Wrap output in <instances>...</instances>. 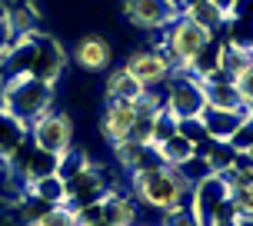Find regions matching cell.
Returning a JSON list of instances; mask_svg holds the SVG:
<instances>
[{
    "mask_svg": "<svg viewBox=\"0 0 253 226\" xmlns=\"http://www.w3.org/2000/svg\"><path fill=\"white\" fill-rule=\"evenodd\" d=\"M233 150H250L253 147V113L247 116V120H240V126L233 130V137L227 140Z\"/></svg>",
    "mask_w": 253,
    "mask_h": 226,
    "instance_id": "cell-30",
    "label": "cell"
},
{
    "mask_svg": "<svg viewBox=\"0 0 253 226\" xmlns=\"http://www.w3.org/2000/svg\"><path fill=\"white\" fill-rule=\"evenodd\" d=\"M37 226H77V220H74V210L70 206H50L37 220Z\"/></svg>",
    "mask_w": 253,
    "mask_h": 226,
    "instance_id": "cell-29",
    "label": "cell"
},
{
    "mask_svg": "<svg viewBox=\"0 0 253 226\" xmlns=\"http://www.w3.org/2000/svg\"><path fill=\"white\" fill-rule=\"evenodd\" d=\"M63 70H67V50H63L53 37L37 34V47H34V60H30V70H27V74L57 87V80L63 76Z\"/></svg>",
    "mask_w": 253,
    "mask_h": 226,
    "instance_id": "cell-10",
    "label": "cell"
},
{
    "mask_svg": "<svg viewBox=\"0 0 253 226\" xmlns=\"http://www.w3.org/2000/svg\"><path fill=\"white\" fill-rule=\"evenodd\" d=\"M74 220H77L80 226L97 223V220H100V203H87V206H77V210H74Z\"/></svg>",
    "mask_w": 253,
    "mask_h": 226,
    "instance_id": "cell-33",
    "label": "cell"
},
{
    "mask_svg": "<svg viewBox=\"0 0 253 226\" xmlns=\"http://www.w3.org/2000/svg\"><path fill=\"white\" fill-rule=\"evenodd\" d=\"M0 107H3V76H0Z\"/></svg>",
    "mask_w": 253,
    "mask_h": 226,
    "instance_id": "cell-39",
    "label": "cell"
},
{
    "mask_svg": "<svg viewBox=\"0 0 253 226\" xmlns=\"http://www.w3.org/2000/svg\"><path fill=\"white\" fill-rule=\"evenodd\" d=\"M3 10H7V7H0V20H3Z\"/></svg>",
    "mask_w": 253,
    "mask_h": 226,
    "instance_id": "cell-40",
    "label": "cell"
},
{
    "mask_svg": "<svg viewBox=\"0 0 253 226\" xmlns=\"http://www.w3.org/2000/svg\"><path fill=\"white\" fill-rule=\"evenodd\" d=\"M30 193H37L40 200H47L50 206H63L67 203V183H63L57 173L50 176H40V180H34V183H24Z\"/></svg>",
    "mask_w": 253,
    "mask_h": 226,
    "instance_id": "cell-22",
    "label": "cell"
},
{
    "mask_svg": "<svg viewBox=\"0 0 253 226\" xmlns=\"http://www.w3.org/2000/svg\"><path fill=\"white\" fill-rule=\"evenodd\" d=\"M180 3V10H183V7H190V3H197V0H177Z\"/></svg>",
    "mask_w": 253,
    "mask_h": 226,
    "instance_id": "cell-38",
    "label": "cell"
},
{
    "mask_svg": "<svg viewBox=\"0 0 253 226\" xmlns=\"http://www.w3.org/2000/svg\"><path fill=\"white\" fill-rule=\"evenodd\" d=\"M237 90H240L243 103H247V107H250V113H253V63L243 70L240 76H237Z\"/></svg>",
    "mask_w": 253,
    "mask_h": 226,
    "instance_id": "cell-32",
    "label": "cell"
},
{
    "mask_svg": "<svg viewBox=\"0 0 253 226\" xmlns=\"http://www.w3.org/2000/svg\"><path fill=\"white\" fill-rule=\"evenodd\" d=\"M133 116H137L133 103H126V100H107V107H103V116H100L103 137L110 140V143H117V140H126L130 126H133Z\"/></svg>",
    "mask_w": 253,
    "mask_h": 226,
    "instance_id": "cell-14",
    "label": "cell"
},
{
    "mask_svg": "<svg viewBox=\"0 0 253 226\" xmlns=\"http://www.w3.org/2000/svg\"><path fill=\"white\" fill-rule=\"evenodd\" d=\"M190 187H193V183H190L187 176L180 173L177 166H167V163L137 170L133 180H130L133 203L147 206V210H157V213H164V210L177 206V203H187Z\"/></svg>",
    "mask_w": 253,
    "mask_h": 226,
    "instance_id": "cell-1",
    "label": "cell"
},
{
    "mask_svg": "<svg viewBox=\"0 0 253 226\" xmlns=\"http://www.w3.org/2000/svg\"><path fill=\"white\" fill-rule=\"evenodd\" d=\"M100 216L107 226H137V203H133V196L110 187L100 196Z\"/></svg>",
    "mask_w": 253,
    "mask_h": 226,
    "instance_id": "cell-13",
    "label": "cell"
},
{
    "mask_svg": "<svg viewBox=\"0 0 253 226\" xmlns=\"http://www.w3.org/2000/svg\"><path fill=\"white\" fill-rule=\"evenodd\" d=\"M213 3H216L223 13H230V7H233V0H213Z\"/></svg>",
    "mask_w": 253,
    "mask_h": 226,
    "instance_id": "cell-36",
    "label": "cell"
},
{
    "mask_svg": "<svg viewBox=\"0 0 253 226\" xmlns=\"http://www.w3.org/2000/svg\"><path fill=\"white\" fill-rule=\"evenodd\" d=\"M230 193V183L223 180V173H203L200 180H193V187H190V210L197 213V220H200L203 226H207V220H210V213H213L220 203L227 200Z\"/></svg>",
    "mask_w": 253,
    "mask_h": 226,
    "instance_id": "cell-9",
    "label": "cell"
},
{
    "mask_svg": "<svg viewBox=\"0 0 253 226\" xmlns=\"http://www.w3.org/2000/svg\"><path fill=\"white\" fill-rule=\"evenodd\" d=\"M223 43H233V47H243V50H253V17H227L220 30H213Z\"/></svg>",
    "mask_w": 253,
    "mask_h": 226,
    "instance_id": "cell-19",
    "label": "cell"
},
{
    "mask_svg": "<svg viewBox=\"0 0 253 226\" xmlns=\"http://www.w3.org/2000/svg\"><path fill=\"white\" fill-rule=\"evenodd\" d=\"M103 93H107V100H126V103H137L140 97H143V83H140V80H133V76H130L124 67H120V70H110Z\"/></svg>",
    "mask_w": 253,
    "mask_h": 226,
    "instance_id": "cell-17",
    "label": "cell"
},
{
    "mask_svg": "<svg viewBox=\"0 0 253 226\" xmlns=\"http://www.w3.org/2000/svg\"><path fill=\"white\" fill-rule=\"evenodd\" d=\"M180 13H183V17H190L193 24L207 27L210 34H213V30H220V27H223V20H227V13L220 10V7H216L213 0H197V3H190V7H183Z\"/></svg>",
    "mask_w": 253,
    "mask_h": 226,
    "instance_id": "cell-20",
    "label": "cell"
},
{
    "mask_svg": "<svg viewBox=\"0 0 253 226\" xmlns=\"http://www.w3.org/2000/svg\"><path fill=\"white\" fill-rule=\"evenodd\" d=\"M250 116V107L243 103L240 110H223V107H203L200 120L207 126V137L210 140H230L233 137V130L240 126V120Z\"/></svg>",
    "mask_w": 253,
    "mask_h": 226,
    "instance_id": "cell-12",
    "label": "cell"
},
{
    "mask_svg": "<svg viewBox=\"0 0 253 226\" xmlns=\"http://www.w3.org/2000/svg\"><path fill=\"white\" fill-rule=\"evenodd\" d=\"M124 17L140 30H164L180 17L177 0H124Z\"/></svg>",
    "mask_w": 253,
    "mask_h": 226,
    "instance_id": "cell-6",
    "label": "cell"
},
{
    "mask_svg": "<svg viewBox=\"0 0 253 226\" xmlns=\"http://www.w3.org/2000/svg\"><path fill=\"white\" fill-rule=\"evenodd\" d=\"M110 187H114V183H110V173H107L103 166L90 163V166H84L74 180H67V203H63V206L77 210V206H87V203H100V196Z\"/></svg>",
    "mask_w": 253,
    "mask_h": 226,
    "instance_id": "cell-8",
    "label": "cell"
},
{
    "mask_svg": "<svg viewBox=\"0 0 253 226\" xmlns=\"http://www.w3.org/2000/svg\"><path fill=\"white\" fill-rule=\"evenodd\" d=\"M3 110L20 116L24 123H34L37 116L53 110V83H43L30 74L7 76L3 80Z\"/></svg>",
    "mask_w": 253,
    "mask_h": 226,
    "instance_id": "cell-2",
    "label": "cell"
},
{
    "mask_svg": "<svg viewBox=\"0 0 253 226\" xmlns=\"http://www.w3.org/2000/svg\"><path fill=\"white\" fill-rule=\"evenodd\" d=\"M30 143L40 147V150L63 153L74 143V120H70L67 113L47 110L43 116H37V120L30 123Z\"/></svg>",
    "mask_w": 253,
    "mask_h": 226,
    "instance_id": "cell-5",
    "label": "cell"
},
{
    "mask_svg": "<svg viewBox=\"0 0 253 226\" xmlns=\"http://www.w3.org/2000/svg\"><path fill=\"white\" fill-rule=\"evenodd\" d=\"M227 17H253V0H233Z\"/></svg>",
    "mask_w": 253,
    "mask_h": 226,
    "instance_id": "cell-34",
    "label": "cell"
},
{
    "mask_svg": "<svg viewBox=\"0 0 253 226\" xmlns=\"http://www.w3.org/2000/svg\"><path fill=\"white\" fill-rule=\"evenodd\" d=\"M90 163H93V160H90V153H84V150H70V147H67V150L60 153V160H57V176H60L63 183H67V180H74V176L80 173L84 166H90Z\"/></svg>",
    "mask_w": 253,
    "mask_h": 226,
    "instance_id": "cell-25",
    "label": "cell"
},
{
    "mask_svg": "<svg viewBox=\"0 0 253 226\" xmlns=\"http://www.w3.org/2000/svg\"><path fill=\"white\" fill-rule=\"evenodd\" d=\"M74 63L84 70V74H103V70H110V63H114V50H110V43H107L103 37L90 34V37L77 40Z\"/></svg>",
    "mask_w": 253,
    "mask_h": 226,
    "instance_id": "cell-11",
    "label": "cell"
},
{
    "mask_svg": "<svg viewBox=\"0 0 253 226\" xmlns=\"http://www.w3.org/2000/svg\"><path fill=\"white\" fill-rule=\"evenodd\" d=\"M47 210H50V203L40 200L37 193H30V189L24 187V196L17 200V220H20L24 226H37V220L47 213Z\"/></svg>",
    "mask_w": 253,
    "mask_h": 226,
    "instance_id": "cell-24",
    "label": "cell"
},
{
    "mask_svg": "<svg viewBox=\"0 0 253 226\" xmlns=\"http://www.w3.org/2000/svg\"><path fill=\"white\" fill-rule=\"evenodd\" d=\"M57 160H60V153H53V150H40V147H30V153H27L24 166H20L17 173L24 176V183H34V180H40V176L57 173Z\"/></svg>",
    "mask_w": 253,
    "mask_h": 226,
    "instance_id": "cell-16",
    "label": "cell"
},
{
    "mask_svg": "<svg viewBox=\"0 0 253 226\" xmlns=\"http://www.w3.org/2000/svg\"><path fill=\"white\" fill-rule=\"evenodd\" d=\"M164 107L173 116H200L207 107L203 97V83L193 74H170L164 83Z\"/></svg>",
    "mask_w": 253,
    "mask_h": 226,
    "instance_id": "cell-4",
    "label": "cell"
},
{
    "mask_svg": "<svg viewBox=\"0 0 253 226\" xmlns=\"http://www.w3.org/2000/svg\"><path fill=\"white\" fill-rule=\"evenodd\" d=\"M177 133L187 137L190 143H200V140H207V126H203L200 116H180L177 120Z\"/></svg>",
    "mask_w": 253,
    "mask_h": 226,
    "instance_id": "cell-28",
    "label": "cell"
},
{
    "mask_svg": "<svg viewBox=\"0 0 253 226\" xmlns=\"http://www.w3.org/2000/svg\"><path fill=\"white\" fill-rule=\"evenodd\" d=\"M237 226H253V216H243V213H240V220H237Z\"/></svg>",
    "mask_w": 253,
    "mask_h": 226,
    "instance_id": "cell-37",
    "label": "cell"
},
{
    "mask_svg": "<svg viewBox=\"0 0 253 226\" xmlns=\"http://www.w3.org/2000/svg\"><path fill=\"white\" fill-rule=\"evenodd\" d=\"M177 170H180V173H183V176H187L190 183H193V180H200L203 173H210V170H207V163H203V160H200V156H197V153H193L190 160H183V163H180Z\"/></svg>",
    "mask_w": 253,
    "mask_h": 226,
    "instance_id": "cell-31",
    "label": "cell"
},
{
    "mask_svg": "<svg viewBox=\"0 0 253 226\" xmlns=\"http://www.w3.org/2000/svg\"><path fill=\"white\" fill-rule=\"evenodd\" d=\"M177 133V116L167 110V107H160V110L153 113V126H150V147H160L167 137H173Z\"/></svg>",
    "mask_w": 253,
    "mask_h": 226,
    "instance_id": "cell-26",
    "label": "cell"
},
{
    "mask_svg": "<svg viewBox=\"0 0 253 226\" xmlns=\"http://www.w3.org/2000/svg\"><path fill=\"white\" fill-rule=\"evenodd\" d=\"M247 153H250V160H253V147H250V150H247Z\"/></svg>",
    "mask_w": 253,
    "mask_h": 226,
    "instance_id": "cell-41",
    "label": "cell"
},
{
    "mask_svg": "<svg viewBox=\"0 0 253 226\" xmlns=\"http://www.w3.org/2000/svg\"><path fill=\"white\" fill-rule=\"evenodd\" d=\"M160 226H203V223L197 220V213L190 210V203H177V206L164 210V220H160Z\"/></svg>",
    "mask_w": 253,
    "mask_h": 226,
    "instance_id": "cell-27",
    "label": "cell"
},
{
    "mask_svg": "<svg viewBox=\"0 0 253 226\" xmlns=\"http://www.w3.org/2000/svg\"><path fill=\"white\" fill-rule=\"evenodd\" d=\"M13 40V34H10V27L0 20V57H3V50H7V43Z\"/></svg>",
    "mask_w": 253,
    "mask_h": 226,
    "instance_id": "cell-35",
    "label": "cell"
},
{
    "mask_svg": "<svg viewBox=\"0 0 253 226\" xmlns=\"http://www.w3.org/2000/svg\"><path fill=\"white\" fill-rule=\"evenodd\" d=\"M157 156H160L167 166H180L183 160H190V156H193V143H190L187 137L173 133V137H167L164 143L157 147Z\"/></svg>",
    "mask_w": 253,
    "mask_h": 226,
    "instance_id": "cell-23",
    "label": "cell"
},
{
    "mask_svg": "<svg viewBox=\"0 0 253 226\" xmlns=\"http://www.w3.org/2000/svg\"><path fill=\"white\" fill-rule=\"evenodd\" d=\"M30 140V123H24L20 116H13L10 110L0 107V156L7 160L20 143Z\"/></svg>",
    "mask_w": 253,
    "mask_h": 226,
    "instance_id": "cell-15",
    "label": "cell"
},
{
    "mask_svg": "<svg viewBox=\"0 0 253 226\" xmlns=\"http://www.w3.org/2000/svg\"><path fill=\"white\" fill-rule=\"evenodd\" d=\"M203 83V80H200ZM203 97H207V107H223V110H240L243 97L233 80H213V83H203Z\"/></svg>",
    "mask_w": 253,
    "mask_h": 226,
    "instance_id": "cell-18",
    "label": "cell"
},
{
    "mask_svg": "<svg viewBox=\"0 0 253 226\" xmlns=\"http://www.w3.org/2000/svg\"><path fill=\"white\" fill-rule=\"evenodd\" d=\"M164 40L157 43L160 50L167 53V60H170V70L173 74H190V63H193V57L203 50V43L210 40V30L200 24H193L190 17H183L180 13L173 24H167L164 30Z\"/></svg>",
    "mask_w": 253,
    "mask_h": 226,
    "instance_id": "cell-3",
    "label": "cell"
},
{
    "mask_svg": "<svg viewBox=\"0 0 253 226\" xmlns=\"http://www.w3.org/2000/svg\"><path fill=\"white\" fill-rule=\"evenodd\" d=\"M124 70L133 80H140L143 83V90H153V87H164L167 76L173 74L170 70V60H167V53L160 50V47H147V50H133L130 57H126Z\"/></svg>",
    "mask_w": 253,
    "mask_h": 226,
    "instance_id": "cell-7",
    "label": "cell"
},
{
    "mask_svg": "<svg viewBox=\"0 0 253 226\" xmlns=\"http://www.w3.org/2000/svg\"><path fill=\"white\" fill-rule=\"evenodd\" d=\"M253 63V50H243V47H233V43H223L220 47V70L227 80L237 83V76Z\"/></svg>",
    "mask_w": 253,
    "mask_h": 226,
    "instance_id": "cell-21",
    "label": "cell"
}]
</instances>
